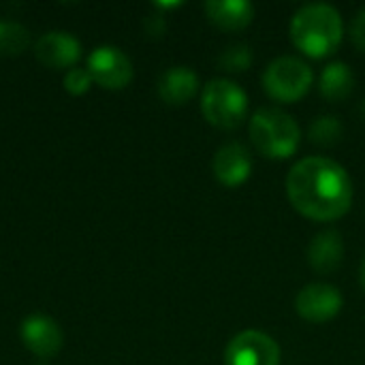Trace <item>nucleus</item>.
<instances>
[{"label":"nucleus","instance_id":"15","mask_svg":"<svg viewBox=\"0 0 365 365\" xmlns=\"http://www.w3.org/2000/svg\"><path fill=\"white\" fill-rule=\"evenodd\" d=\"M355 88V73L353 68L342 62V60H334L329 62L319 77V90L325 98L329 101H344Z\"/></svg>","mask_w":365,"mask_h":365},{"label":"nucleus","instance_id":"2","mask_svg":"<svg viewBox=\"0 0 365 365\" xmlns=\"http://www.w3.org/2000/svg\"><path fill=\"white\" fill-rule=\"evenodd\" d=\"M293 45L310 58L334 53L344 38V19L334 4L308 2L299 6L291 19Z\"/></svg>","mask_w":365,"mask_h":365},{"label":"nucleus","instance_id":"17","mask_svg":"<svg viewBox=\"0 0 365 365\" xmlns=\"http://www.w3.org/2000/svg\"><path fill=\"white\" fill-rule=\"evenodd\" d=\"M344 126L336 115H319L317 120H312L310 128H308V137L312 143L319 145H334L342 139Z\"/></svg>","mask_w":365,"mask_h":365},{"label":"nucleus","instance_id":"11","mask_svg":"<svg viewBox=\"0 0 365 365\" xmlns=\"http://www.w3.org/2000/svg\"><path fill=\"white\" fill-rule=\"evenodd\" d=\"M36 58L49 68L75 66L81 58V43L68 32H47L34 43Z\"/></svg>","mask_w":365,"mask_h":365},{"label":"nucleus","instance_id":"21","mask_svg":"<svg viewBox=\"0 0 365 365\" xmlns=\"http://www.w3.org/2000/svg\"><path fill=\"white\" fill-rule=\"evenodd\" d=\"M359 284H361V289H364L365 293V257L364 261H361V267H359Z\"/></svg>","mask_w":365,"mask_h":365},{"label":"nucleus","instance_id":"16","mask_svg":"<svg viewBox=\"0 0 365 365\" xmlns=\"http://www.w3.org/2000/svg\"><path fill=\"white\" fill-rule=\"evenodd\" d=\"M28 45H30V34L21 24L0 19V56H17Z\"/></svg>","mask_w":365,"mask_h":365},{"label":"nucleus","instance_id":"7","mask_svg":"<svg viewBox=\"0 0 365 365\" xmlns=\"http://www.w3.org/2000/svg\"><path fill=\"white\" fill-rule=\"evenodd\" d=\"M88 73L98 86L107 90H122L133 81L135 68L122 49L103 45L88 56Z\"/></svg>","mask_w":365,"mask_h":365},{"label":"nucleus","instance_id":"22","mask_svg":"<svg viewBox=\"0 0 365 365\" xmlns=\"http://www.w3.org/2000/svg\"><path fill=\"white\" fill-rule=\"evenodd\" d=\"M359 109H361V115H364V118H365V98H364V101H361V107H359Z\"/></svg>","mask_w":365,"mask_h":365},{"label":"nucleus","instance_id":"8","mask_svg":"<svg viewBox=\"0 0 365 365\" xmlns=\"http://www.w3.org/2000/svg\"><path fill=\"white\" fill-rule=\"evenodd\" d=\"M344 297L338 287L327 282L306 284L295 297V310L310 323H327L340 314Z\"/></svg>","mask_w":365,"mask_h":365},{"label":"nucleus","instance_id":"20","mask_svg":"<svg viewBox=\"0 0 365 365\" xmlns=\"http://www.w3.org/2000/svg\"><path fill=\"white\" fill-rule=\"evenodd\" d=\"M349 34H351V41L353 45L359 49V51H365V6L359 9L353 19H351V26H349Z\"/></svg>","mask_w":365,"mask_h":365},{"label":"nucleus","instance_id":"3","mask_svg":"<svg viewBox=\"0 0 365 365\" xmlns=\"http://www.w3.org/2000/svg\"><path fill=\"white\" fill-rule=\"evenodd\" d=\"M248 135L252 145L267 158H289L302 141L297 120L278 107L257 109L250 118Z\"/></svg>","mask_w":365,"mask_h":365},{"label":"nucleus","instance_id":"6","mask_svg":"<svg viewBox=\"0 0 365 365\" xmlns=\"http://www.w3.org/2000/svg\"><path fill=\"white\" fill-rule=\"evenodd\" d=\"M280 359L278 342L259 329L240 331L225 349V365H280Z\"/></svg>","mask_w":365,"mask_h":365},{"label":"nucleus","instance_id":"19","mask_svg":"<svg viewBox=\"0 0 365 365\" xmlns=\"http://www.w3.org/2000/svg\"><path fill=\"white\" fill-rule=\"evenodd\" d=\"M94 83L92 75L88 73V68H71L66 75H64V88L79 96V94H86L90 90V86Z\"/></svg>","mask_w":365,"mask_h":365},{"label":"nucleus","instance_id":"12","mask_svg":"<svg viewBox=\"0 0 365 365\" xmlns=\"http://www.w3.org/2000/svg\"><path fill=\"white\" fill-rule=\"evenodd\" d=\"M344 259V240L340 231L325 229L317 233L308 246V263L319 274H331L342 265Z\"/></svg>","mask_w":365,"mask_h":365},{"label":"nucleus","instance_id":"9","mask_svg":"<svg viewBox=\"0 0 365 365\" xmlns=\"http://www.w3.org/2000/svg\"><path fill=\"white\" fill-rule=\"evenodd\" d=\"M212 171L222 186L227 188L242 186L252 173L250 150L240 141H227L216 150L212 158Z\"/></svg>","mask_w":365,"mask_h":365},{"label":"nucleus","instance_id":"4","mask_svg":"<svg viewBox=\"0 0 365 365\" xmlns=\"http://www.w3.org/2000/svg\"><path fill=\"white\" fill-rule=\"evenodd\" d=\"M201 113L212 126L233 130L248 115V94L233 79H210L201 92Z\"/></svg>","mask_w":365,"mask_h":365},{"label":"nucleus","instance_id":"5","mask_svg":"<svg viewBox=\"0 0 365 365\" xmlns=\"http://www.w3.org/2000/svg\"><path fill=\"white\" fill-rule=\"evenodd\" d=\"M263 88L265 92L280 103H295L308 94L314 81V73L308 62H304L297 56H278L274 58L263 77Z\"/></svg>","mask_w":365,"mask_h":365},{"label":"nucleus","instance_id":"18","mask_svg":"<svg viewBox=\"0 0 365 365\" xmlns=\"http://www.w3.org/2000/svg\"><path fill=\"white\" fill-rule=\"evenodd\" d=\"M252 49L246 43H233L229 47H225L220 51L218 64L222 71H231V73H240L252 66Z\"/></svg>","mask_w":365,"mask_h":365},{"label":"nucleus","instance_id":"14","mask_svg":"<svg viewBox=\"0 0 365 365\" xmlns=\"http://www.w3.org/2000/svg\"><path fill=\"white\" fill-rule=\"evenodd\" d=\"M205 15L222 30H242L255 19V4L250 0H207Z\"/></svg>","mask_w":365,"mask_h":365},{"label":"nucleus","instance_id":"13","mask_svg":"<svg viewBox=\"0 0 365 365\" xmlns=\"http://www.w3.org/2000/svg\"><path fill=\"white\" fill-rule=\"evenodd\" d=\"M199 90V77L190 66H171L158 79V96L167 105H184Z\"/></svg>","mask_w":365,"mask_h":365},{"label":"nucleus","instance_id":"1","mask_svg":"<svg viewBox=\"0 0 365 365\" xmlns=\"http://www.w3.org/2000/svg\"><path fill=\"white\" fill-rule=\"evenodd\" d=\"M287 195L302 216L331 222L351 210L353 180L340 163L327 156H306L291 167Z\"/></svg>","mask_w":365,"mask_h":365},{"label":"nucleus","instance_id":"10","mask_svg":"<svg viewBox=\"0 0 365 365\" xmlns=\"http://www.w3.org/2000/svg\"><path fill=\"white\" fill-rule=\"evenodd\" d=\"M21 342L36 357H53L62 349V329L45 314H32L21 323Z\"/></svg>","mask_w":365,"mask_h":365}]
</instances>
